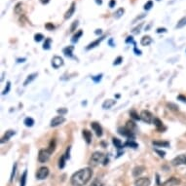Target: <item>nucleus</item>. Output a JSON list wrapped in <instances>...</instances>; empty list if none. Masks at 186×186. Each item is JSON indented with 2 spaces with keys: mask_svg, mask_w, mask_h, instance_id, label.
I'll return each instance as SVG.
<instances>
[{
  "mask_svg": "<svg viewBox=\"0 0 186 186\" xmlns=\"http://www.w3.org/2000/svg\"><path fill=\"white\" fill-rule=\"evenodd\" d=\"M172 164L173 166H181L186 165V154H181L176 156L175 159L172 161Z\"/></svg>",
  "mask_w": 186,
  "mask_h": 186,
  "instance_id": "obj_8",
  "label": "nucleus"
},
{
  "mask_svg": "<svg viewBox=\"0 0 186 186\" xmlns=\"http://www.w3.org/2000/svg\"><path fill=\"white\" fill-rule=\"evenodd\" d=\"M22 10H23V3H22V2H19V3L15 6L14 12H15L16 14H21V13H22Z\"/></svg>",
  "mask_w": 186,
  "mask_h": 186,
  "instance_id": "obj_33",
  "label": "nucleus"
},
{
  "mask_svg": "<svg viewBox=\"0 0 186 186\" xmlns=\"http://www.w3.org/2000/svg\"><path fill=\"white\" fill-rule=\"evenodd\" d=\"M118 133H119V134H121L123 136H126V138H128L129 139H134V132H132L131 130H129L126 127H120L118 129Z\"/></svg>",
  "mask_w": 186,
  "mask_h": 186,
  "instance_id": "obj_5",
  "label": "nucleus"
},
{
  "mask_svg": "<svg viewBox=\"0 0 186 186\" xmlns=\"http://www.w3.org/2000/svg\"><path fill=\"white\" fill-rule=\"evenodd\" d=\"M122 61H123V58H122V57H118V58H117V59L114 60L113 65H119V64H121Z\"/></svg>",
  "mask_w": 186,
  "mask_h": 186,
  "instance_id": "obj_43",
  "label": "nucleus"
},
{
  "mask_svg": "<svg viewBox=\"0 0 186 186\" xmlns=\"http://www.w3.org/2000/svg\"><path fill=\"white\" fill-rule=\"evenodd\" d=\"M178 180L176 178H175V177H172L171 179H169L168 181H166L165 183H164V186H176V184H178Z\"/></svg>",
  "mask_w": 186,
  "mask_h": 186,
  "instance_id": "obj_27",
  "label": "nucleus"
},
{
  "mask_svg": "<svg viewBox=\"0 0 186 186\" xmlns=\"http://www.w3.org/2000/svg\"><path fill=\"white\" fill-rule=\"evenodd\" d=\"M153 124L155 125V127L157 128L158 131H160V132H163V131H165V130H166V128H165V126H164L163 122L161 121L159 118H154V120H153Z\"/></svg>",
  "mask_w": 186,
  "mask_h": 186,
  "instance_id": "obj_14",
  "label": "nucleus"
},
{
  "mask_svg": "<svg viewBox=\"0 0 186 186\" xmlns=\"http://www.w3.org/2000/svg\"><path fill=\"white\" fill-rule=\"evenodd\" d=\"M64 121H65V118L63 116V115H59V116H56V117H54V118L51 120V123H50V125H51V127H58V126H60V125H61L63 123H64Z\"/></svg>",
  "mask_w": 186,
  "mask_h": 186,
  "instance_id": "obj_9",
  "label": "nucleus"
},
{
  "mask_svg": "<svg viewBox=\"0 0 186 186\" xmlns=\"http://www.w3.org/2000/svg\"><path fill=\"white\" fill-rule=\"evenodd\" d=\"M45 27H46L48 30H53V29L55 28V26H54L52 23H47L45 24Z\"/></svg>",
  "mask_w": 186,
  "mask_h": 186,
  "instance_id": "obj_44",
  "label": "nucleus"
},
{
  "mask_svg": "<svg viewBox=\"0 0 186 186\" xmlns=\"http://www.w3.org/2000/svg\"><path fill=\"white\" fill-rule=\"evenodd\" d=\"M155 152H156V153H158L160 157H162V158H164V157H165V154H166V153H165V151L159 150V149H155Z\"/></svg>",
  "mask_w": 186,
  "mask_h": 186,
  "instance_id": "obj_49",
  "label": "nucleus"
},
{
  "mask_svg": "<svg viewBox=\"0 0 186 186\" xmlns=\"http://www.w3.org/2000/svg\"><path fill=\"white\" fill-rule=\"evenodd\" d=\"M10 89H11V82H7V85H6V87H5V89H4V91L2 92V95H7L8 93L10 92Z\"/></svg>",
  "mask_w": 186,
  "mask_h": 186,
  "instance_id": "obj_41",
  "label": "nucleus"
},
{
  "mask_svg": "<svg viewBox=\"0 0 186 186\" xmlns=\"http://www.w3.org/2000/svg\"><path fill=\"white\" fill-rule=\"evenodd\" d=\"M52 154V151L49 149H41L38 153V161L40 163H46L50 159V156Z\"/></svg>",
  "mask_w": 186,
  "mask_h": 186,
  "instance_id": "obj_3",
  "label": "nucleus"
},
{
  "mask_svg": "<svg viewBox=\"0 0 186 186\" xmlns=\"http://www.w3.org/2000/svg\"><path fill=\"white\" fill-rule=\"evenodd\" d=\"M104 37L105 36H102V37H100V38H98V39H97L96 41H94V42H92V43H90V44L88 45V46H87V50H91V49H93V48H96L97 46H98V45H100V43L104 39Z\"/></svg>",
  "mask_w": 186,
  "mask_h": 186,
  "instance_id": "obj_20",
  "label": "nucleus"
},
{
  "mask_svg": "<svg viewBox=\"0 0 186 186\" xmlns=\"http://www.w3.org/2000/svg\"><path fill=\"white\" fill-rule=\"evenodd\" d=\"M101 78H102V74H98V75H97V76H93L92 77V80L94 81L95 83H98L101 80Z\"/></svg>",
  "mask_w": 186,
  "mask_h": 186,
  "instance_id": "obj_42",
  "label": "nucleus"
},
{
  "mask_svg": "<svg viewBox=\"0 0 186 186\" xmlns=\"http://www.w3.org/2000/svg\"><path fill=\"white\" fill-rule=\"evenodd\" d=\"M152 144L156 147H169L170 142L168 141H163V140H153Z\"/></svg>",
  "mask_w": 186,
  "mask_h": 186,
  "instance_id": "obj_16",
  "label": "nucleus"
},
{
  "mask_svg": "<svg viewBox=\"0 0 186 186\" xmlns=\"http://www.w3.org/2000/svg\"><path fill=\"white\" fill-rule=\"evenodd\" d=\"M51 43H52V39H51V38L45 39L44 44H43V49H44V50H50V48H51Z\"/></svg>",
  "mask_w": 186,
  "mask_h": 186,
  "instance_id": "obj_29",
  "label": "nucleus"
},
{
  "mask_svg": "<svg viewBox=\"0 0 186 186\" xmlns=\"http://www.w3.org/2000/svg\"><path fill=\"white\" fill-rule=\"evenodd\" d=\"M91 128L93 129V131L95 132V134H97V138H101V136H102V134H103L102 127L97 122H92L91 123Z\"/></svg>",
  "mask_w": 186,
  "mask_h": 186,
  "instance_id": "obj_7",
  "label": "nucleus"
},
{
  "mask_svg": "<svg viewBox=\"0 0 186 186\" xmlns=\"http://www.w3.org/2000/svg\"><path fill=\"white\" fill-rule=\"evenodd\" d=\"M55 148H56V141L55 140H52L51 141V143H50V147H49V149H50L52 152L55 150Z\"/></svg>",
  "mask_w": 186,
  "mask_h": 186,
  "instance_id": "obj_48",
  "label": "nucleus"
},
{
  "mask_svg": "<svg viewBox=\"0 0 186 186\" xmlns=\"http://www.w3.org/2000/svg\"><path fill=\"white\" fill-rule=\"evenodd\" d=\"M115 5H116V0H110V2H109V7H110V8H114Z\"/></svg>",
  "mask_w": 186,
  "mask_h": 186,
  "instance_id": "obj_53",
  "label": "nucleus"
},
{
  "mask_svg": "<svg viewBox=\"0 0 186 186\" xmlns=\"http://www.w3.org/2000/svg\"><path fill=\"white\" fill-rule=\"evenodd\" d=\"M93 176V171L91 168H84L77 171L71 176V184L73 186H84L90 181Z\"/></svg>",
  "mask_w": 186,
  "mask_h": 186,
  "instance_id": "obj_1",
  "label": "nucleus"
},
{
  "mask_svg": "<svg viewBox=\"0 0 186 186\" xmlns=\"http://www.w3.org/2000/svg\"><path fill=\"white\" fill-rule=\"evenodd\" d=\"M126 43H133L134 46H136L135 42L134 41V37H133V36H128L127 39H126Z\"/></svg>",
  "mask_w": 186,
  "mask_h": 186,
  "instance_id": "obj_45",
  "label": "nucleus"
},
{
  "mask_svg": "<svg viewBox=\"0 0 186 186\" xmlns=\"http://www.w3.org/2000/svg\"><path fill=\"white\" fill-rule=\"evenodd\" d=\"M130 115H131V117L134 120H140V116H138V114L136 113L134 110L130 111Z\"/></svg>",
  "mask_w": 186,
  "mask_h": 186,
  "instance_id": "obj_39",
  "label": "nucleus"
},
{
  "mask_svg": "<svg viewBox=\"0 0 186 186\" xmlns=\"http://www.w3.org/2000/svg\"><path fill=\"white\" fill-rule=\"evenodd\" d=\"M156 32L157 33H165V32H167V28H165V27H159V28H157Z\"/></svg>",
  "mask_w": 186,
  "mask_h": 186,
  "instance_id": "obj_50",
  "label": "nucleus"
},
{
  "mask_svg": "<svg viewBox=\"0 0 186 186\" xmlns=\"http://www.w3.org/2000/svg\"><path fill=\"white\" fill-rule=\"evenodd\" d=\"M150 183L151 181L148 177H138L135 179L134 186H149Z\"/></svg>",
  "mask_w": 186,
  "mask_h": 186,
  "instance_id": "obj_10",
  "label": "nucleus"
},
{
  "mask_svg": "<svg viewBox=\"0 0 186 186\" xmlns=\"http://www.w3.org/2000/svg\"><path fill=\"white\" fill-rule=\"evenodd\" d=\"M108 43H109V45H110L111 47H114V46H115V45L113 44V39H112V38H111V39L109 40V42H108Z\"/></svg>",
  "mask_w": 186,
  "mask_h": 186,
  "instance_id": "obj_59",
  "label": "nucleus"
},
{
  "mask_svg": "<svg viewBox=\"0 0 186 186\" xmlns=\"http://www.w3.org/2000/svg\"><path fill=\"white\" fill-rule=\"evenodd\" d=\"M67 112V109L66 108H60L58 109V113H60V115H64Z\"/></svg>",
  "mask_w": 186,
  "mask_h": 186,
  "instance_id": "obj_51",
  "label": "nucleus"
},
{
  "mask_svg": "<svg viewBox=\"0 0 186 186\" xmlns=\"http://www.w3.org/2000/svg\"><path fill=\"white\" fill-rule=\"evenodd\" d=\"M37 76H38V73H32V74H29V75L27 77L26 81L23 82V86H27L28 84H30V83H31Z\"/></svg>",
  "mask_w": 186,
  "mask_h": 186,
  "instance_id": "obj_21",
  "label": "nucleus"
},
{
  "mask_svg": "<svg viewBox=\"0 0 186 186\" xmlns=\"http://www.w3.org/2000/svg\"><path fill=\"white\" fill-rule=\"evenodd\" d=\"M16 134V132L15 131H13V130H8L7 132H6L5 134H4V135L2 136V138H1V143H4V142H6V141H8L12 136L13 135H15Z\"/></svg>",
  "mask_w": 186,
  "mask_h": 186,
  "instance_id": "obj_13",
  "label": "nucleus"
},
{
  "mask_svg": "<svg viewBox=\"0 0 186 186\" xmlns=\"http://www.w3.org/2000/svg\"><path fill=\"white\" fill-rule=\"evenodd\" d=\"M75 9H76V3L75 2H72L71 5H70V7L68 8V10L65 12L64 20H68V19H70L74 15V13H75Z\"/></svg>",
  "mask_w": 186,
  "mask_h": 186,
  "instance_id": "obj_12",
  "label": "nucleus"
},
{
  "mask_svg": "<svg viewBox=\"0 0 186 186\" xmlns=\"http://www.w3.org/2000/svg\"><path fill=\"white\" fill-rule=\"evenodd\" d=\"M82 35H83V30H78V31L72 36V38H71L72 43H77L80 39V37H81Z\"/></svg>",
  "mask_w": 186,
  "mask_h": 186,
  "instance_id": "obj_25",
  "label": "nucleus"
},
{
  "mask_svg": "<svg viewBox=\"0 0 186 186\" xmlns=\"http://www.w3.org/2000/svg\"><path fill=\"white\" fill-rule=\"evenodd\" d=\"M152 7H153V1H151V0L147 1V2L144 4V6H143V8H144L145 11H149Z\"/></svg>",
  "mask_w": 186,
  "mask_h": 186,
  "instance_id": "obj_38",
  "label": "nucleus"
},
{
  "mask_svg": "<svg viewBox=\"0 0 186 186\" xmlns=\"http://www.w3.org/2000/svg\"><path fill=\"white\" fill-rule=\"evenodd\" d=\"M23 124H24V126H26V127L31 128L34 125V120H33V118H31V117H27V118L24 119Z\"/></svg>",
  "mask_w": 186,
  "mask_h": 186,
  "instance_id": "obj_26",
  "label": "nucleus"
},
{
  "mask_svg": "<svg viewBox=\"0 0 186 186\" xmlns=\"http://www.w3.org/2000/svg\"><path fill=\"white\" fill-rule=\"evenodd\" d=\"M126 128H128L129 130H131L132 132H134V130L136 128V125H135V123L134 122V121H128L127 123H126V126H125Z\"/></svg>",
  "mask_w": 186,
  "mask_h": 186,
  "instance_id": "obj_31",
  "label": "nucleus"
},
{
  "mask_svg": "<svg viewBox=\"0 0 186 186\" xmlns=\"http://www.w3.org/2000/svg\"><path fill=\"white\" fill-rule=\"evenodd\" d=\"M103 184H102V182H101V180L100 178H96V179H94V180L92 181V183L90 184V186H102Z\"/></svg>",
  "mask_w": 186,
  "mask_h": 186,
  "instance_id": "obj_35",
  "label": "nucleus"
},
{
  "mask_svg": "<svg viewBox=\"0 0 186 186\" xmlns=\"http://www.w3.org/2000/svg\"><path fill=\"white\" fill-rule=\"evenodd\" d=\"M124 13H125V10H124V8H119L113 15H114L115 19H120L124 15Z\"/></svg>",
  "mask_w": 186,
  "mask_h": 186,
  "instance_id": "obj_28",
  "label": "nucleus"
},
{
  "mask_svg": "<svg viewBox=\"0 0 186 186\" xmlns=\"http://www.w3.org/2000/svg\"><path fill=\"white\" fill-rule=\"evenodd\" d=\"M124 147H132V148H134L135 149V148L138 147V145L135 141H134V139H129L125 142V143H124Z\"/></svg>",
  "mask_w": 186,
  "mask_h": 186,
  "instance_id": "obj_24",
  "label": "nucleus"
},
{
  "mask_svg": "<svg viewBox=\"0 0 186 186\" xmlns=\"http://www.w3.org/2000/svg\"><path fill=\"white\" fill-rule=\"evenodd\" d=\"M105 159V155L100 151H96L92 154V157L90 159V164L93 166H97L101 163H103V161Z\"/></svg>",
  "mask_w": 186,
  "mask_h": 186,
  "instance_id": "obj_2",
  "label": "nucleus"
},
{
  "mask_svg": "<svg viewBox=\"0 0 186 186\" xmlns=\"http://www.w3.org/2000/svg\"><path fill=\"white\" fill-rule=\"evenodd\" d=\"M26 60H27V59H24V58H23V59H18V60H17V61H18L19 64L24 63V61H26Z\"/></svg>",
  "mask_w": 186,
  "mask_h": 186,
  "instance_id": "obj_57",
  "label": "nucleus"
},
{
  "mask_svg": "<svg viewBox=\"0 0 186 186\" xmlns=\"http://www.w3.org/2000/svg\"><path fill=\"white\" fill-rule=\"evenodd\" d=\"M143 172H144V167L138 166V167H136V168L134 169V171H133V176H135V177H138V176H140Z\"/></svg>",
  "mask_w": 186,
  "mask_h": 186,
  "instance_id": "obj_22",
  "label": "nucleus"
},
{
  "mask_svg": "<svg viewBox=\"0 0 186 186\" xmlns=\"http://www.w3.org/2000/svg\"><path fill=\"white\" fill-rule=\"evenodd\" d=\"M65 160H66L65 155H63V156L60 158V160H59V168H60V169H64V166H65Z\"/></svg>",
  "mask_w": 186,
  "mask_h": 186,
  "instance_id": "obj_32",
  "label": "nucleus"
},
{
  "mask_svg": "<svg viewBox=\"0 0 186 186\" xmlns=\"http://www.w3.org/2000/svg\"><path fill=\"white\" fill-rule=\"evenodd\" d=\"M16 171H17V164H15V165H14V167H13V172H12V175H11V181L14 179V176H15Z\"/></svg>",
  "mask_w": 186,
  "mask_h": 186,
  "instance_id": "obj_46",
  "label": "nucleus"
},
{
  "mask_svg": "<svg viewBox=\"0 0 186 186\" xmlns=\"http://www.w3.org/2000/svg\"><path fill=\"white\" fill-rule=\"evenodd\" d=\"M140 119L147 123V124H151L153 123V120H154V117H153V114L150 112V111L148 110H142L140 112Z\"/></svg>",
  "mask_w": 186,
  "mask_h": 186,
  "instance_id": "obj_4",
  "label": "nucleus"
},
{
  "mask_svg": "<svg viewBox=\"0 0 186 186\" xmlns=\"http://www.w3.org/2000/svg\"><path fill=\"white\" fill-rule=\"evenodd\" d=\"M73 50H74V47H73V46H67V47H65V48L64 49L63 52H64V54L65 57H67V58H72V57H73Z\"/></svg>",
  "mask_w": 186,
  "mask_h": 186,
  "instance_id": "obj_19",
  "label": "nucleus"
},
{
  "mask_svg": "<svg viewBox=\"0 0 186 186\" xmlns=\"http://www.w3.org/2000/svg\"><path fill=\"white\" fill-rule=\"evenodd\" d=\"M178 100L181 101L182 102H186V97H183V96H178Z\"/></svg>",
  "mask_w": 186,
  "mask_h": 186,
  "instance_id": "obj_54",
  "label": "nucleus"
},
{
  "mask_svg": "<svg viewBox=\"0 0 186 186\" xmlns=\"http://www.w3.org/2000/svg\"><path fill=\"white\" fill-rule=\"evenodd\" d=\"M168 106H169V107H172V108H171L172 110H178V106H177V105H176V104L169 103Z\"/></svg>",
  "mask_w": 186,
  "mask_h": 186,
  "instance_id": "obj_52",
  "label": "nucleus"
},
{
  "mask_svg": "<svg viewBox=\"0 0 186 186\" xmlns=\"http://www.w3.org/2000/svg\"><path fill=\"white\" fill-rule=\"evenodd\" d=\"M112 142H113V144H114V146L117 148L118 150H120V149H123L124 148V144L122 143V141L119 139V138H112Z\"/></svg>",
  "mask_w": 186,
  "mask_h": 186,
  "instance_id": "obj_23",
  "label": "nucleus"
},
{
  "mask_svg": "<svg viewBox=\"0 0 186 186\" xmlns=\"http://www.w3.org/2000/svg\"><path fill=\"white\" fill-rule=\"evenodd\" d=\"M82 134H83V138L85 139V141L87 142V144H90L92 142V133L90 131H88V130H83L82 131Z\"/></svg>",
  "mask_w": 186,
  "mask_h": 186,
  "instance_id": "obj_15",
  "label": "nucleus"
},
{
  "mask_svg": "<svg viewBox=\"0 0 186 186\" xmlns=\"http://www.w3.org/2000/svg\"><path fill=\"white\" fill-rule=\"evenodd\" d=\"M142 26H143V23H140L139 26H138L136 27H134L133 30H132V32L134 33V34H138L139 32H140V29H141V27H142Z\"/></svg>",
  "mask_w": 186,
  "mask_h": 186,
  "instance_id": "obj_40",
  "label": "nucleus"
},
{
  "mask_svg": "<svg viewBox=\"0 0 186 186\" xmlns=\"http://www.w3.org/2000/svg\"><path fill=\"white\" fill-rule=\"evenodd\" d=\"M78 26H79V21H74V22L72 23V24H71L69 31H70V32H74V31L76 30V28L78 27Z\"/></svg>",
  "mask_w": 186,
  "mask_h": 186,
  "instance_id": "obj_36",
  "label": "nucleus"
},
{
  "mask_svg": "<svg viewBox=\"0 0 186 186\" xmlns=\"http://www.w3.org/2000/svg\"><path fill=\"white\" fill-rule=\"evenodd\" d=\"M43 39H44V35L42 33H36L34 35V41L35 42H41Z\"/></svg>",
  "mask_w": 186,
  "mask_h": 186,
  "instance_id": "obj_37",
  "label": "nucleus"
},
{
  "mask_svg": "<svg viewBox=\"0 0 186 186\" xmlns=\"http://www.w3.org/2000/svg\"><path fill=\"white\" fill-rule=\"evenodd\" d=\"M152 42H153V39L151 38V37L148 36V35H145V36H143V37L141 38L140 44H141L142 46H149Z\"/></svg>",
  "mask_w": 186,
  "mask_h": 186,
  "instance_id": "obj_17",
  "label": "nucleus"
},
{
  "mask_svg": "<svg viewBox=\"0 0 186 186\" xmlns=\"http://www.w3.org/2000/svg\"><path fill=\"white\" fill-rule=\"evenodd\" d=\"M64 60L63 58L59 57V56H55V57L52 59V66L55 68V69H58L60 66L64 65Z\"/></svg>",
  "mask_w": 186,
  "mask_h": 186,
  "instance_id": "obj_11",
  "label": "nucleus"
},
{
  "mask_svg": "<svg viewBox=\"0 0 186 186\" xmlns=\"http://www.w3.org/2000/svg\"><path fill=\"white\" fill-rule=\"evenodd\" d=\"M115 103H116V101H115V100H110V98H109V100H106V101H103V103H102V108H103V109H110Z\"/></svg>",
  "mask_w": 186,
  "mask_h": 186,
  "instance_id": "obj_18",
  "label": "nucleus"
},
{
  "mask_svg": "<svg viewBox=\"0 0 186 186\" xmlns=\"http://www.w3.org/2000/svg\"><path fill=\"white\" fill-rule=\"evenodd\" d=\"M185 26H186V17H183L181 20L178 21L177 24L176 26V28H181V27H183Z\"/></svg>",
  "mask_w": 186,
  "mask_h": 186,
  "instance_id": "obj_30",
  "label": "nucleus"
},
{
  "mask_svg": "<svg viewBox=\"0 0 186 186\" xmlns=\"http://www.w3.org/2000/svg\"><path fill=\"white\" fill-rule=\"evenodd\" d=\"M27 171L26 170L23 172L22 178H21V186H26V182H27Z\"/></svg>",
  "mask_w": 186,
  "mask_h": 186,
  "instance_id": "obj_34",
  "label": "nucleus"
},
{
  "mask_svg": "<svg viewBox=\"0 0 186 186\" xmlns=\"http://www.w3.org/2000/svg\"><path fill=\"white\" fill-rule=\"evenodd\" d=\"M48 176H49V169L47 167H41L36 172V178L39 179V180L45 179Z\"/></svg>",
  "mask_w": 186,
  "mask_h": 186,
  "instance_id": "obj_6",
  "label": "nucleus"
},
{
  "mask_svg": "<svg viewBox=\"0 0 186 186\" xmlns=\"http://www.w3.org/2000/svg\"><path fill=\"white\" fill-rule=\"evenodd\" d=\"M145 16H146L145 14H141L140 16H138V17H136V18L134 19V20L133 21V23H136V22H138V21L141 20V19H143V18H144Z\"/></svg>",
  "mask_w": 186,
  "mask_h": 186,
  "instance_id": "obj_47",
  "label": "nucleus"
},
{
  "mask_svg": "<svg viewBox=\"0 0 186 186\" xmlns=\"http://www.w3.org/2000/svg\"><path fill=\"white\" fill-rule=\"evenodd\" d=\"M95 33H96L97 35H100V34L102 33V30H101V29H97L96 31H95Z\"/></svg>",
  "mask_w": 186,
  "mask_h": 186,
  "instance_id": "obj_58",
  "label": "nucleus"
},
{
  "mask_svg": "<svg viewBox=\"0 0 186 186\" xmlns=\"http://www.w3.org/2000/svg\"><path fill=\"white\" fill-rule=\"evenodd\" d=\"M39 1H40L43 5H46V4H48L49 2H50V0H39Z\"/></svg>",
  "mask_w": 186,
  "mask_h": 186,
  "instance_id": "obj_56",
  "label": "nucleus"
},
{
  "mask_svg": "<svg viewBox=\"0 0 186 186\" xmlns=\"http://www.w3.org/2000/svg\"><path fill=\"white\" fill-rule=\"evenodd\" d=\"M95 1H96V3L97 5H101L102 4V0H95Z\"/></svg>",
  "mask_w": 186,
  "mask_h": 186,
  "instance_id": "obj_60",
  "label": "nucleus"
},
{
  "mask_svg": "<svg viewBox=\"0 0 186 186\" xmlns=\"http://www.w3.org/2000/svg\"><path fill=\"white\" fill-rule=\"evenodd\" d=\"M134 51L135 55H141V51L138 50V48H136V46H134Z\"/></svg>",
  "mask_w": 186,
  "mask_h": 186,
  "instance_id": "obj_55",
  "label": "nucleus"
}]
</instances>
